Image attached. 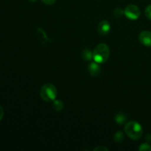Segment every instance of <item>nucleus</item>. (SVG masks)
I'll list each match as a JSON object with an SVG mask.
<instances>
[{
	"label": "nucleus",
	"instance_id": "obj_1",
	"mask_svg": "<svg viewBox=\"0 0 151 151\" xmlns=\"http://www.w3.org/2000/svg\"><path fill=\"white\" fill-rule=\"evenodd\" d=\"M110 56V49L106 44L102 43L98 44L93 52V59L98 63L107 61Z\"/></svg>",
	"mask_w": 151,
	"mask_h": 151
},
{
	"label": "nucleus",
	"instance_id": "obj_2",
	"mask_svg": "<svg viewBox=\"0 0 151 151\" xmlns=\"http://www.w3.org/2000/svg\"><path fill=\"white\" fill-rule=\"evenodd\" d=\"M125 132L129 138L133 140H137L141 138L143 134L142 125L137 121H131L125 126Z\"/></svg>",
	"mask_w": 151,
	"mask_h": 151
},
{
	"label": "nucleus",
	"instance_id": "obj_3",
	"mask_svg": "<svg viewBox=\"0 0 151 151\" xmlns=\"http://www.w3.org/2000/svg\"><path fill=\"white\" fill-rule=\"evenodd\" d=\"M40 95L41 98L46 102H52L58 96V91L56 87L52 83L44 84L41 88Z\"/></svg>",
	"mask_w": 151,
	"mask_h": 151
},
{
	"label": "nucleus",
	"instance_id": "obj_4",
	"mask_svg": "<svg viewBox=\"0 0 151 151\" xmlns=\"http://www.w3.org/2000/svg\"><path fill=\"white\" fill-rule=\"evenodd\" d=\"M124 14L128 19H131V20H136V19H139V17L140 16L141 11L138 6L131 4L127 5V7L125 8Z\"/></svg>",
	"mask_w": 151,
	"mask_h": 151
},
{
	"label": "nucleus",
	"instance_id": "obj_5",
	"mask_svg": "<svg viewBox=\"0 0 151 151\" xmlns=\"http://www.w3.org/2000/svg\"><path fill=\"white\" fill-rule=\"evenodd\" d=\"M139 40L142 45L145 47H151V32L145 30L140 32L139 35Z\"/></svg>",
	"mask_w": 151,
	"mask_h": 151
},
{
	"label": "nucleus",
	"instance_id": "obj_6",
	"mask_svg": "<svg viewBox=\"0 0 151 151\" xmlns=\"http://www.w3.org/2000/svg\"><path fill=\"white\" fill-rule=\"evenodd\" d=\"M111 30V24L107 20H103L99 23L97 26V31L100 35H107Z\"/></svg>",
	"mask_w": 151,
	"mask_h": 151
},
{
	"label": "nucleus",
	"instance_id": "obj_7",
	"mask_svg": "<svg viewBox=\"0 0 151 151\" xmlns=\"http://www.w3.org/2000/svg\"><path fill=\"white\" fill-rule=\"evenodd\" d=\"M88 71L92 76H97L100 73V66L97 62L91 63L88 66Z\"/></svg>",
	"mask_w": 151,
	"mask_h": 151
},
{
	"label": "nucleus",
	"instance_id": "obj_8",
	"mask_svg": "<svg viewBox=\"0 0 151 151\" xmlns=\"http://www.w3.org/2000/svg\"><path fill=\"white\" fill-rule=\"evenodd\" d=\"M126 116L124 114H118L115 116V121L116 122V123L119 124V125L123 124L126 121Z\"/></svg>",
	"mask_w": 151,
	"mask_h": 151
},
{
	"label": "nucleus",
	"instance_id": "obj_9",
	"mask_svg": "<svg viewBox=\"0 0 151 151\" xmlns=\"http://www.w3.org/2000/svg\"><path fill=\"white\" fill-rule=\"evenodd\" d=\"M63 103H62L60 100H54V103H53V108L55 111H60L62 109H63Z\"/></svg>",
	"mask_w": 151,
	"mask_h": 151
},
{
	"label": "nucleus",
	"instance_id": "obj_10",
	"mask_svg": "<svg viewBox=\"0 0 151 151\" xmlns=\"http://www.w3.org/2000/svg\"><path fill=\"white\" fill-rule=\"evenodd\" d=\"M83 58L86 60H90L91 58H93V52L90 50H84L83 52Z\"/></svg>",
	"mask_w": 151,
	"mask_h": 151
},
{
	"label": "nucleus",
	"instance_id": "obj_11",
	"mask_svg": "<svg viewBox=\"0 0 151 151\" xmlns=\"http://www.w3.org/2000/svg\"><path fill=\"white\" fill-rule=\"evenodd\" d=\"M114 141L116 142H121L124 139V134H122V131H117V132L114 134Z\"/></svg>",
	"mask_w": 151,
	"mask_h": 151
},
{
	"label": "nucleus",
	"instance_id": "obj_12",
	"mask_svg": "<svg viewBox=\"0 0 151 151\" xmlns=\"http://www.w3.org/2000/svg\"><path fill=\"white\" fill-rule=\"evenodd\" d=\"M139 150L142 151H151V146L147 143H144L139 147Z\"/></svg>",
	"mask_w": 151,
	"mask_h": 151
},
{
	"label": "nucleus",
	"instance_id": "obj_13",
	"mask_svg": "<svg viewBox=\"0 0 151 151\" xmlns=\"http://www.w3.org/2000/svg\"><path fill=\"white\" fill-rule=\"evenodd\" d=\"M145 14L147 19L151 20V4L147 6V7L145 8Z\"/></svg>",
	"mask_w": 151,
	"mask_h": 151
},
{
	"label": "nucleus",
	"instance_id": "obj_14",
	"mask_svg": "<svg viewBox=\"0 0 151 151\" xmlns=\"http://www.w3.org/2000/svg\"><path fill=\"white\" fill-rule=\"evenodd\" d=\"M114 13L115 16L119 17V16H122V14L124 13V11L121 8H116L114 10Z\"/></svg>",
	"mask_w": 151,
	"mask_h": 151
},
{
	"label": "nucleus",
	"instance_id": "obj_15",
	"mask_svg": "<svg viewBox=\"0 0 151 151\" xmlns=\"http://www.w3.org/2000/svg\"><path fill=\"white\" fill-rule=\"evenodd\" d=\"M56 0H41L43 3L46 4H48V5H52V4H55Z\"/></svg>",
	"mask_w": 151,
	"mask_h": 151
},
{
	"label": "nucleus",
	"instance_id": "obj_16",
	"mask_svg": "<svg viewBox=\"0 0 151 151\" xmlns=\"http://www.w3.org/2000/svg\"><path fill=\"white\" fill-rule=\"evenodd\" d=\"M94 150H103V151H106V150H109V149L106 148V147H103V146H100V147H97L94 149Z\"/></svg>",
	"mask_w": 151,
	"mask_h": 151
},
{
	"label": "nucleus",
	"instance_id": "obj_17",
	"mask_svg": "<svg viewBox=\"0 0 151 151\" xmlns=\"http://www.w3.org/2000/svg\"><path fill=\"white\" fill-rule=\"evenodd\" d=\"M3 116H4V110H3L2 107L0 106V121H1V119H2Z\"/></svg>",
	"mask_w": 151,
	"mask_h": 151
},
{
	"label": "nucleus",
	"instance_id": "obj_18",
	"mask_svg": "<svg viewBox=\"0 0 151 151\" xmlns=\"http://www.w3.org/2000/svg\"><path fill=\"white\" fill-rule=\"evenodd\" d=\"M30 1H36V0H30Z\"/></svg>",
	"mask_w": 151,
	"mask_h": 151
}]
</instances>
